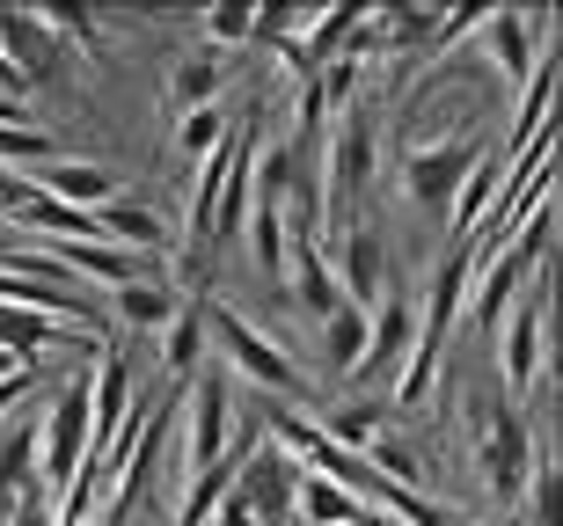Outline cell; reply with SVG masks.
I'll list each match as a JSON object with an SVG mask.
<instances>
[{"mask_svg":"<svg viewBox=\"0 0 563 526\" xmlns=\"http://www.w3.org/2000/svg\"><path fill=\"white\" fill-rule=\"evenodd\" d=\"M198 315H206V344H220L228 366H234V373H250L264 395H278L286 410L308 395V366H300L272 329H256L242 307H228V300H198Z\"/></svg>","mask_w":563,"mask_h":526,"instance_id":"obj_1","label":"cell"},{"mask_svg":"<svg viewBox=\"0 0 563 526\" xmlns=\"http://www.w3.org/2000/svg\"><path fill=\"white\" fill-rule=\"evenodd\" d=\"M468 432H476V468H483V483H490V497H520L527 483V468H534V424H527V410L512 395H476L468 402Z\"/></svg>","mask_w":563,"mask_h":526,"instance_id":"obj_2","label":"cell"},{"mask_svg":"<svg viewBox=\"0 0 563 526\" xmlns=\"http://www.w3.org/2000/svg\"><path fill=\"white\" fill-rule=\"evenodd\" d=\"M490 147V139H476V132H418V139H402L396 169H402V190H410V205L432 212V220H446V205H454L461 176L476 169V154Z\"/></svg>","mask_w":563,"mask_h":526,"instance_id":"obj_3","label":"cell"},{"mask_svg":"<svg viewBox=\"0 0 563 526\" xmlns=\"http://www.w3.org/2000/svg\"><path fill=\"white\" fill-rule=\"evenodd\" d=\"M374 161H380V110H374V103L336 110V132L322 139V176H330V220H344V227H352V205L366 198V183H374Z\"/></svg>","mask_w":563,"mask_h":526,"instance_id":"obj_4","label":"cell"},{"mask_svg":"<svg viewBox=\"0 0 563 526\" xmlns=\"http://www.w3.org/2000/svg\"><path fill=\"white\" fill-rule=\"evenodd\" d=\"M88 461V366L66 373L37 410V483L66 490V475Z\"/></svg>","mask_w":563,"mask_h":526,"instance_id":"obj_5","label":"cell"},{"mask_svg":"<svg viewBox=\"0 0 563 526\" xmlns=\"http://www.w3.org/2000/svg\"><path fill=\"white\" fill-rule=\"evenodd\" d=\"M542 329H549V264L534 278H527L520 293H512V307L498 315V373L512 395H527L534 380H542Z\"/></svg>","mask_w":563,"mask_h":526,"instance_id":"obj_6","label":"cell"},{"mask_svg":"<svg viewBox=\"0 0 563 526\" xmlns=\"http://www.w3.org/2000/svg\"><path fill=\"white\" fill-rule=\"evenodd\" d=\"M476 37H483V66H490L505 88H520L534 52L556 37V8H490Z\"/></svg>","mask_w":563,"mask_h":526,"instance_id":"obj_7","label":"cell"},{"mask_svg":"<svg viewBox=\"0 0 563 526\" xmlns=\"http://www.w3.org/2000/svg\"><path fill=\"white\" fill-rule=\"evenodd\" d=\"M410 344H418V300L396 286V271H388V286H380V300L366 307V358H358L352 380H396L402 358H410Z\"/></svg>","mask_w":563,"mask_h":526,"instance_id":"obj_8","label":"cell"},{"mask_svg":"<svg viewBox=\"0 0 563 526\" xmlns=\"http://www.w3.org/2000/svg\"><path fill=\"white\" fill-rule=\"evenodd\" d=\"M0 59L15 66L22 81L37 88V81H66V52L52 30H44V15H22V8H0Z\"/></svg>","mask_w":563,"mask_h":526,"instance_id":"obj_9","label":"cell"},{"mask_svg":"<svg viewBox=\"0 0 563 526\" xmlns=\"http://www.w3.org/2000/svg\"><path fill=\"white\" fill-rule=\"evenodd\" d=\"M336 293L352 300V307H374L380 286H388V249H380V220H352V227L336 234Z\"/></svg>","mask_w":563,"mask_h":526,"instance_id":"obj_10","label":"cell"},{"mask_svg":"<svg viewBox=\"0 0 563 526\" xmlns=\"http://www.w3.org/2000/svg\"><path fill=\"white\" fill-rule=\"evenodd\" d=\"M30 183H37L44 198H59L66 212H88V220H96L110 198H125V176L103 169V161H81V154H59V161H44Z\"/></svg>","mask_w":563,"mask_h":526,"instance_id":"obj_11","label":"cell"},{"mask_svg":"<svg viewBox=\"0 0 563 526\" xmlns=\"http://www.w3.org/2000/svg\"><path fill=\"white\" fill-rule=\"evenodd\" d=\"M110 307H118V322H125V329H140V337H162L168 322H176V307H184V293H176L168 264H154V271L125 278V286H110Z\"/></svg>","mask_w":563,"mask_h":526,"instance_id":"obj_12","label":"cell"},{"mask_svg":"<svg viewBox=\"0 0 563 526\" xmlns=\"http://www.w3.org/2000/svg\"><path fill=\"white\" fill-rule=\"evenodd\" d=\"M59 344H81V351H103L96 329H66V322L37 315V307H0V351L22 358V366H37L44 351H59Z\"/></svg>","mask_w":563,"mask_h":526,"instance_id":"obj_13","label":"cell"},{"mask_svg":"<svg viewBox=\"0 0 563 526\" xmlns=\"http://www.w3.org/2000/svg\"><path fill=\"white\" fill-rule=\"evenodd\" d=\"M286 293L292 307L308 322H330L336 307H344V293H336V271H330V256H322V242H292L286 256Z\"/></svg>","mask_w":563,"mask_h":526,"instance_id":"obj_14","label":"cell"},{"mask_svg":"<svg viewBox=\"0 0 563 526\" xmlns=\"http://www.w3.org/2000/svg\"><path fill=\"white\" fill-rule=\"evenodd\" d=\"M228 74H234V52L190 44L184 59L168 66V103H176V117H184V110H206V103H220V88H228Z\"/></svg>","mask_w":563,"mask_h":526,"instance_id":"obj_15","label":"cell"},{"mask_svg":"<svg viewBox=\"0 0 563 526\" xmlns=\"http://www.w3.org/2000/svg\"><path fill=\"white\" fill-rule=\"evenodd\" d=\"M498 190H505V154H498V147H483V154H476V169L461 176L454 205H446V234H454V242H468V234L483 227V212L498 205Z\"/></svg>","mask_w":563,"mask_h":526,"instance_id":"obj_16","label":"cell"},{"mask_svg":"<svg viewBox=\"0 0 563 526\" xmlns=\"http://www.w3.org/2000/svg\"><path fill=\"white\" fill-rule=\"evenodd\" d=\"M96 234H103V242H118V249H132V256H154V264L168 256L162 212H146L140 198H110V205L96 212Z\"/></svg>","mask_w":563,"mask_h":526,"instance_id":"obj_17","label":"cell"},{"mask_svg":"<svg viewBox=\"0 0 563 526\" xmlns=\"http://www.w3.org/2000/svg\"><path fill=\"white\" fill-rule=\"evenodd\" d=\"M388 417H396V402H388V395L330 402V410H322V439H336V446H352V454H366V446L388 432Z\"/></svg>","mask_w":563,"mask_h":526,"instance_id":"obj_18","label":"cell"},{"mask_svg":"<svg viewBox=\"0 0 563 526\" xmlns=\"http://www.w3.org/2000/svg\"><path fill=\"white\" fill-rule=\"evenodd\" d=\"M162 366H168V380H176V388L206 373V315H198V300H184V307H176V322L162 329Z\"/></svg>","mask_w":563,"mask_h":526,"instance_id":"obj_19","label":"cell"},{"mask_svg":"<svg viewBox=\"0 0 563 526\" xmlns=\"http://www.w3.org/2000/svg\"><path fill=\"white\" fill-rule=\"evenodd\" d=\"M242 234H250V256H256V271L272 278V286H286V256H292L286 212H278V205H256V198H250V220H242Z\"/></svg>","mask_w":563,"mask_h":526,"instance_id":"obj_20","label":"cell"},{"mask_svg":"<svg viewBox=\"0 0 563 526\" xmlns=\"http://www.w3.org/2000/svg\"><path fill=\"white\" fill-rule=\"evenodd\" d=\"M314 329H322V366H330L336 380H352L358 358H366V307L344 300V307H336L330 322H314Z\"/></svg>","mask_w":563,"mask_h":526,"instance_id":"obj_21","label":"cell"},{"mask_svg":"<svg viewBox=\"0 0 563 526\" xmlns=\"http://www.w3.org/2000/svg\"><path fill=\"white\" fill-rule=\"evenodd\" d=\"M30 483H37V417L0 432V505H8V497H22Z\"/></svg>","mask_w":563,"mask_h":526,"instance_id":"obj_22","label":"cell"},{"mask_svg":"<svg viewBox=\"0 0 563 526\" xmlns=\"http://www.w3.org/2000/svg\"><path fill=\"white\" fill-rule=\"evenodd\" d=\"M59 154L66 147L44 125H0V169L8 176H37L44 161H59Z\"/></svg>","mask_w":563,"mask_h":526,"instance_id":"obj_23","label":"cell"},{"mask_svg":"<svg viewBox=\"0 0 563 526\" xmlns=\"http://www.w3.org/2000/svg\"><path fill=\"white\" fill-rule=\"evenodd\" d=\"M520 497H527V519H534V526H563V468L549 461V454H534Z\"/></svg>","mask_w":563,"mask_h":526,"instance_id":"obj_24","label":"cell"},{"mask_svg":"<svg viewBox=\"0 0 563 526\" xmlns=\"http://www.w3.org/2000/svg\"><path fill=\"white\" fill-rule=\"evenodd\" d=\"M228 132H234V117H228L220 103H206V110H184V117H176V147H184L190 169H198V161H206V154L228 139Z\"/></svg>","mask_w":563,"mask_h":526,"instance_id":"obj_25","label":"cell"},{"mask_svg":"<svg viewBox=\"0 0 563 526\" xmlns=\"http://www.w3.org/2000/svg\"><path fill=\"white\" fill-rule=\"evenodd\" d=\"M250 30H256V8H242V0H228V8H212V15H206V44H212V52L250 44Z\"/></svg>","mask_w":563,"mask_h":526,"instance_id":"obj_26","label":"cell"},{"mask_svg":"<svg viewBox=\"0 0 563 526\" xmlns=\"http://www.w3.org/2000/svg\"><path fill=\"white\" fill-rule=\"evenodd\" d=\"M8 526H52V490L30 483L22 497H8Z\"/></svg>","mask_w":563,"mask_h":526,"instance_id":"obj_27","label":"cell"},{"mask_svg":"<svg viewBox=\"0 0 563 526\" xmlns=\"http://www.w3.org/2000/svg\"><path fill=\"white\" fill-rule=\"evenodd\" d=\"M30 388H37V380H30V366H22V373H8V380H0V417H8V410H15V402L30 395Z\"/></svg>","mask_w":563,"mask_h":526,"instance_id":"obj_28","label":"cell"},{"mask_svg":"<svg viewBox=\"0 0 563 526\" xmlns=\"http://www.w3.org/2000/svg\"><path fill=\"white\" fill-rule=\"evenodd\" d=\"M0 125H37V110L22 103V96H0Z\"/></svg>","mask_w":563,"mask_h":526,"instance_id":"obj_29","label":"cell"},{"mask_svg":"<svg viewBox=\"0 0 563 526\" xmlns=\"http://www.w3.org/2000/svg\"><path fill=\"white\" fill-rule=\"evenodd\" d=\"M8 373H22V358H8V351H0V380H8Z\"/></svg>","mask_w":563,"mask_h":526,"instance_id":"obj_30","label":"cell"},{"mask_svg":"<svg viewBox=\"0 0 563 526\" xmlns=\"http://www.w3.org/2000/svg\"><path fill=\"white\" fill-rule=\"evenodd\" d=\"M8 249H15V234H8V227H0V264H8Z\"/></svg>","mask_w":563,"mask_h":526,"instance_id":"obj_31","label":"cell"},{"mask_svg":"<svg viewBox=\"0 0 563 526\" xmlns=\"http://www.w3.org/2000/svg\"><path fill=\"white\" fill-rule=\"evenodd\" d=\"M446 526H468V519H461V512H454V519H446Z\"/></svg>","mask_w":563,"mask_h":526,"instance_id":"obj_32","label":"cell"}]
</instances>
